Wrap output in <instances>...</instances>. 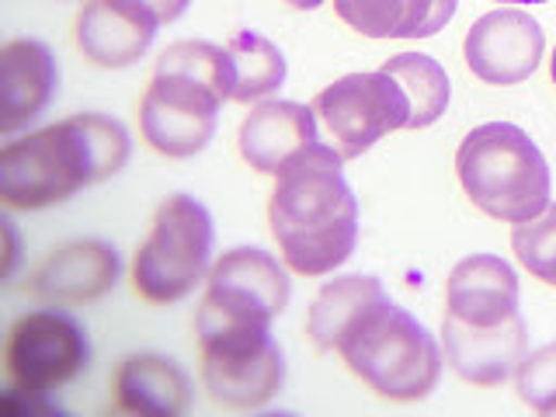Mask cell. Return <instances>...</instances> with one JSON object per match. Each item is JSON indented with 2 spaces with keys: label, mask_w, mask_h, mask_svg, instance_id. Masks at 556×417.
<instances>
[{
  "label": "cell",
  "mask_w": 556,
  "mask_h": 417,
  "mask_svg": "<svg viewBox=\"0 0 556 417\" xmlns=\"http://www.w3.org/2000/svg\"><path fill=\"white\" fill-rule=\"evenodd\" d=\"M341 164L344 156L317 139L275 178L268 226L295 275H330L358 243V202Z\"/></svg>",
  "instance_id": "cell-1"
},
{
  "label": "cell",
  "mask_w": 556,
  "mask_h": 417,
  "mask_svg": "<svg viewBox=\"0 0 556 417\" xmlns=\"http://www.w3.org/2000/svg\"><path fill=\"white\" fill-rule=\"evenodd\" d=\"M129 161V132L118 118L84 112L0 150V199L11 208H46L80 188L112 178Z\"/></svg>",
  "instance_id": "cell-2"
},
{
  "label": "cell",
  "mask_w": 556,
  "mask_h": 417,
  "mask_svg": "<svg viewBox=\"0 0 556 417\" xmlns=\"http://www.w3.org/2000/svg\"><path fill=\"white\" fill-rule=\"evenodd\" d=\"M338 355L376 396L393 404L425 400L442 376V348L428 327L396 306L390 295L376 300L341 338Z\"/></svg>",
  "instance_id": "cell-3"
},
{
  "label": "cell",
  "mask_w": 556,
  "mask_h": 417,
  "mask_svg": "<svg viewBox=\"0 0 556 417\" xmlns=\"http://www.w3.org/2000/svg\"><path fill=\"white\" fill-rule=\"evenodd\" d=\"M456 174L483 216L526 223L549 205V164L526 129L511 122H483L463 139Z\"/></svg>",
  "instance_id": "cell-4"
},
{
  "label": "cell",
  "mask_w": 556,
  "mask_h": 417,
  "mask_svg": "<svg viewBox=\"0 0 556 417\" xmlns=\"http://www.w3.org/2000/svg\"><path fill=\"white\" fill-rule=\"evenodd\" d=\"M213 257V216L191 195H167L132 257V289L153 306L181 303Z\"/></svg>",
  "instance_id": "cell-5"
},
{
  "label": "cell",
  "mask_w": 556,
  "mask_h": 417,
  "mask_svg": "<svg viewBox=\"0 0 556 417\" xmlns=\"http://www.w3.org/2000/svg\"><path fill=\"white\" fill-rule=\"evenodd\" d=\"M202 344V382L213 404L257 410L271 404L286 382V358L265 324L195 320Z\"/></svg>",
  "instance_id": "cell-6"
},
{
  "label": "cell",
  "mask_w": 556,
  "mask_h": 417,
  "mask_svg": "<svg viewBox=\"0 0 556 417\" xmlns=\"http://www.w3.org/2000/svg\"><path fill=\"white\" fill-rule=\"evenodd\" d=\"M313 115L324 122L334 147L344 161H355L369 147H376L387 132L407 129L410 101L390 74H348L313 98Z\"/></svg>",
  "instance_id": "cell-7"
},
{
  "label": "cell",
  "mask_w": 556,
  "mask_h": 417,
  "mask_svg": "<svg viewBox=\"0 0 556 417\" xmlns=\"http://www.w3.org/2000/svg\"><path fill=\"white\" fill-rule=\"evenodd\" d=\"M289 265L261 248H233L226 251L205 275V295L199 303L195 320L219 324H271L289 306L292 282Z\"/></svg>",
  "instance_id": "cell-8"
},
{
  "label": "cell",
  "mask_w": 556,
  "mask_h": 417,
  "mask_svg": "<svg viewBox=\"0 0 556 417\" xmlns=\"http://www.w3.org/2000/svg\"><path fill=\"white\" fill-rule=\"evenodd\" d=\"M8 376L17 387L52 393L74 382L91 365V344L84 327L60 309H31L8 330Z\"/></svg>",
  "instance_id": "cell-9"
},
{
  "label": "cell",
  "mask_w": 556,
  "mask_h": 417,
  "mask_svg": "<svg viewBox=\"0 0 556 417\" xmlns=\"http://www.w3.org/2000/svg\"><path fill=\"white\" fill-rule=\"evenodd\" d=\"M219 104L223 98L213 87L185 74L153 70L143 101H139V129L156 153L185 161V156L202 153L216 136Z\"/></svg>",
  "instance_id": "cell-10"
},
{
  "label": "cell",
  "mask_w": 556,
  "mask_h": 417,
  "mask_svg": "<svg viewBox=\"0 0 556 417\" xmlns=\"http://www.w3.org/2000/svg\"><path fill=\"white\" fill-rule=\"evenodd\" d=\"M546 52V35L539 22L521 8H497L473 22L466 31L463 56L473 77L494 87L529 80Z\"/></svg>",
  "instance_id": "cell-11"
},
{
  "label": "cell",
  "mask_w": 556,
  "mask_h": 417,
  "mask_svg": "<svg viewBox=\"0 0 556 417\" xmlns=\"http://www.w3.org/2000/svg\"><path fill=\"white\" fill-rule=\"evenodd\" d=\"M118 282V254L104 240H74L52 251L25 278V292L46 306H84Z\"/></svg>",
  "instance_id": "cell-12"
},
{
  "label": "cell",
  "mask_w": 556,
  "mask_h": 417,
  "mask_svg": "<svg viewBox=\"0 0 556 417\" xmlns=\"http://www.w3.org/2000/svg\"><path fill=\"white\" fill-rule=\"evenodd\" d=\"M156 28V14L139 0H87L77 14L74 39L94 66L122 70L147 56Z\"/></svg>",
  "instance_id": "cell-13"
},
{
  "label": "cell",
  "mask_w": 556,
  "mask_h": 417,
  "mask_svg": "<svg viewBox=\"0 0 556 417\" xmlns=\"http://www.w3.org/2000/svg\"><path fill=\"white\" fill-rule=\"evenodd\" d=\"M442 344H445V362L459 379L473 382V387H497V382L518 372L529 348V334L521 313L494 327H473L445 313Z\"/></svg>",
  "instance_id": "cell-14"
},
{
  "label": "cell",
  "mask_w": 556,
  "mask_h": 417,
  "mask_svg": "<svg viewBox=\"0 0 556 417\" xmlns=\"http://www.w3.org/2000/svg\"><path fill=\"white\" fill-rule=\"evenodd\" d=\"M317 143V115L295 101H261L240 122V156L257 174L278 178L295 156Z\"/></svg>",
  "instance_id": "cell-15"
},
{
  "label": "cell",
  "mask_w": 556,
  "mask_h": 417,
  "mask_svg": "<svg viewBox=\"0 0 556 417\" xmlns=\"http://www.w3.org/2000/svg\"><path fill=\"white\" fill-rule=\"evenodd\" d=\"M448 317L473 327H494L518 313V275L504 257L469 254L448 275Z\"/></svg>",
  "instance_id": "cell-16"
},
{
  "label": "cell",
  "mask_w": 556,
  "mask_h": 417,
  "mask_svg": "<svg viewBox=\"0 0 556 417\" xmlns=\"http://www.w3.org/2000/svg\"><path fill=\"white\" fill-rule=\"evenodd\" d=\"M0 80H4V104H0V132L14 129L46 112V104L56 94L60 70L49 46L35 39H11L0 49Z\"/></svg>",
  "instance_id": "cell-17"
},
{
  "label": "cell",
  "mask_w": 556,
  "mask_h": 417,
  "mask_svg": "<svg viewBox=\"0 0 556 417\" xmlns=\"http://www.w3.org/2000/svg\"><path fill=\"white\" fill-rule=\"evenodd\" d=\"M191 404V382L174 358L129 355L115 372V410L139 417H178Z\"/></svg>",
  "instance_id": "cell-18"
},
{
  "label": "cell",
  "mask_w": 556,
  "mask_h": 417,
  "mask_svg": "<svg viewBox=\"0 0 556 417\" xmlns=\"http://www.w3.org/2000/svg\"><path fill=\"white\" fill-rule=\"evenodd\" d=\"M456 8L459 0H334L341 22L365 39H428Z\"/></svg>",
  "instance_id": "cell-19"
},
{
  "label": "cell",
  "mask_w": 556,
  "mask_h": 417,
  "mask_svg": "<svg viewBox=\"0 0 556 417\" xmlns=\"http://www.w3.org/2000/svg\"><path fill=\"white\" fill-rule=\"evenodd\" d=\"M382 295H387V289H382V282L372 275H341L334 282H327L317 292V300H313L309 317H306L309 341L317 344L320 352H338V344L348 330H352V324L376 300H382Z\"/></svg>",
  "instance_id": "cell-20"
},
{
  "label": "cell",
  "mask_w": 556,
  "mask_h": 417,
  "mask_svg": "<svg viewBox=\"0 0 556 417\" xmlns=\"http://www.w3.org/2000/svg\"><path fill=\"white\" fill-rule=\"evenodd\" d=\"M379 70L404 87V94L410 101L407 129H428L445 115L448 98H452V84H448V74L439 60L425 56V52H400V56H390Z\"/></svg>",
  "instance_id": "cell-21"
},
{
  "label": "cell",
  "mask_w": 556,
  "mask_h": 417,
  "mask_svg": "<svg viewBox=\"0 0 556 417\" xmlns=\"http://www.w3.org/2000/svg\"><path fill=\"white\" fill-rule=\"evenodd\" d=\"M226 49L233 60V101L251 104L275 94L286 84V56L265 35L237 31Z\"/></svg>",
  "instance_id": "cell-22"
},
{
  "label": "cell",
  "mask_w": 556,
  "mask_h": 417,
  "mask_svg": "<svg viewBox=\"0 0 556 417\" xmlns=\"http://www.w3.org/2000/svg\"><path fill=\"white\" fill-rule=\"evenodd\" d=\"M153 70H164V74H185L191 80H199L223 101H233V60H230V49L226 46H213V42H202V39H185V42H174L161 52Z\"/></svg>",
  "instance_id": "cell-23"
},
{
  "label": "cell",
  "mask_w": 556,
  "mask_h": 417,
  "mask_svg": "<svg viewBox=\"0 0 556 417\" xmlns=\"http://www.w3.org/2000/svg\"><path fill=\"white\" fill-rule=\"evenodd\" d=\"M511 251L532 278L556 286V205L553 202L539 216L515 223Z\"/></svg>",
  "instance_id": "cell-24"
},
{
  "label": "cell",
  "mask_w": 556,
  "mask_h": 417,
  "mask_svg": "<svg viewBox=\"0 0 556 417\" xmlns=\"http://www.w3.org/2000/svg\"><path fill=\"white\" fill-rule=\"evenodd\" d=\"M515 387L521 404H529L539 414H556V341L521 358Z\"/></svg>",
  "instance_id": "cell-25"
},
{
  "label": "cell",
  "mask_w": 556,
  "mask_h": 417,
  "mask_svg": "<svg viewBox=\"0 0 556 417\" xmlns=\"http://www.w3.org/2000/svg\"><path fill=\"white\" fill-rule=\"evenodd\" d=\"M0 410H4L8 417H49V414H60V407L52 404L49 393L17 387V382H11V387L4 390V396H0Z\"/></svg>",
  "instance_id": "cell-26"
},
{
  "label": "cell",
  "mask_w": 556,
  "mask_h": 417,
  "mask_svg": "<svg viewBox=\"0 0 556 417\" xmlns=\"http://www.w3.org/2000/svg\"><path fill=\"white\" fill-rule=\"evenodd\" d=\"M139 4H147L156 14V22L167 25V22H178V17L188 11L191 0H139Z\"/></svg>",
  "instance_id": "cell-27"
},
{
  "label": "cell",
  "mask_w": 556,
  "mask_h": 417,
  "mask_svg": "<svg viewBox=\"0 0 556 417\" xmlns=\"http://www.w3.org/2000/svg\"><path fill=\"white\" fill-rule=\"evenodd\" d=\"M289 8H295V11H313V8H320L324 0H286Z\"/></svg>",
  "instance_id": "cell-28"
},
{
  "label": "cell",
  "mask_w": 556,
  "mask_h": 417,
  "mask_svg": "<svg viewBox=\"0 0 556 417\" xmlns=\"http://www.w3.org/2000/svg\"><path fill=\"white\" fill-rule=\"evenodd\" d=\"M504 4H549V0H504Z\"/></svg>",
  "instance_id": "cell-29"
},
{
  "label": "cell",
  "mask_w": 556,
  "mask_h": 417,
  "mask_svg": "<svg viewBox=\"0 0 556 417\" xmlns=\"http://www.w3.org/2000/svg\"><path fill=\"white\" fill-rule=\"evenodd\" d=\"M549 77H553V84H556V52H553V60H549Z\"/></svg>",
  "instance_id": "cell-30"
}]
</instances>
